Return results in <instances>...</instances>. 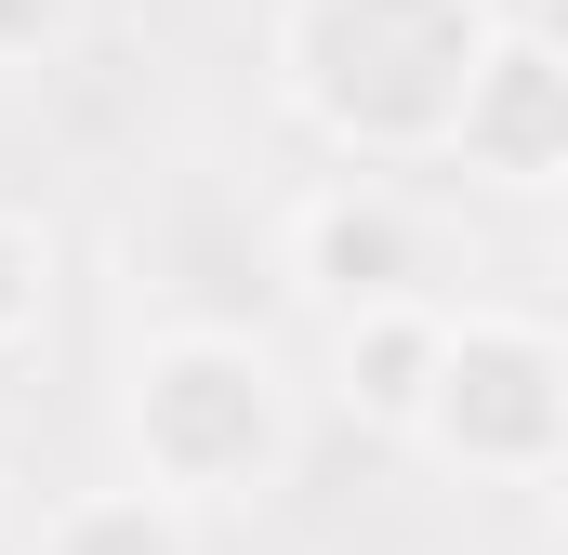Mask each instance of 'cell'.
<instances>
[{
    "label": "cell",
    "mask_w": 568,
    "mask_h": 555,
    "mask_svg": "<svg viewBox=\"0 0 568 555\" xmlns=\"http://www.w3.org/2000/svg\"><path fill=\"white\" fill-rule=\"evenodd\" d=\"M489 40H503V0H278L265 80L331 159L397 172L449 145V107L489 67Z\"/></svg>",
    "instance_id": "1"
},
{
    "label": "cell",
    "mask_w": 568,
    "mask_h": 555,
    "mask_svg": "<svg viewBox=\"0 0 568 555\" xmlns=\"http://www.w3.org/2000/svg\"><path fill=\"white\" fill-rule=\"evenodd\" d=\"M120 436H133V490H159L172 516H225L291 476L304 397L265 331H145L120 371Z\"/></svg>",
    "instance_id": "2"
},
{
    "label": "cell",
    "mask_w": 568,
    "mask_h": 555,
    "mask_svg": "<svg viewBox=\"0 0 568 555\" xmlns=\"http://www.w3.org/2000/svg\"><path fill=\"white\" fill-rule=\"evenodd\" d=\"M410 450L449 476H489V490H542L568 463V331L529 304H449Z\"/></svg>",
    "instance_id": "3"
},
{
    "label": "cell",
    "mask_w": 568,
    "mask_h": 555,
    "mask_svg": "<svg viewBox=\"0 0 568 555\" xmlns=\"http://www.w3.org/2000/svg\"><path fill=\"white\" fill-rule=\"evenodd\" d=\"M265 239H278V304H317V317L436 304V225H424V199L384 185V172H331V185H304Z\"/></svg>",
    "instance_id": "4"
},
{
    "label": "cell",
    "mask_w": 568,
    "mask_h": 555,
    "mask_svg": "<svg viewBox=\"0 0 568 555\" xmlns=\"http://www.w3.org/2000/svg\"><path fill=\"white\" fill-rule=\"evenodd\" d=\"M436 159L476 172V185H503V199L568 185V53L529 27V13H503V40H489V67L463 80V107H449V145H436Z\"/></svg>",
    "instance_id": "5"
},
{
    "label": "cell",
    "mask_w": 568,
    "mask_h": 555,
    "mask_svg": "<svg viewBox=\"0 0 568 555\" xmlns=\"http://www.w3.org/2000/svg\"><path fill=\"white\" fill-rule=\"evenodd\" d=\"M436 344H449V304H371V317H331V411L371 423V436H410L436 384Z\"/></svg>",
    "instance_id": "6"
},
{
    "label": "cell",
    "mask_w": 568,
    "mask_h": 555,
    "mask_svg": "<svg viewBox=\"0 0 568 555\" xmlns=\"http://www.w3.org/2000/svg\"><path fill=\"white\" fill-rule=\"evenodd\" d=\"M27 555H199V516H172L159 490H67Z\"/></svg>",
    "instance_id": "7"
},
{
    "label": "cell",
    "mask_w": 568,
    "mask_h": 555,
    "mask_svg": "<svg viewBox=\"0 0 568 555\" xmlns=\"http://www.w3.org/2000/svg\"><path fill=\"white\" fill-rule=\"evenodd\" d=\"M40 317H53V239L40 212H0V357L40 344Z\"/></svg>",
    "instance_id": "8"
},
{
    "label": "cell",
    "mask_w": 568,
    "mask_h": 555,
    "mask_svg": "<svg viewBox=\"0 0 568 555\" xmlns=\"http://www.w3.org/2000/svg\"><path fill=\"white\" fill-rule=\"evenodd\" d=\"M67 27H80V0H0V67H40Z\"/></svg>",
    "instance_id": "9"
}]
</instances>
